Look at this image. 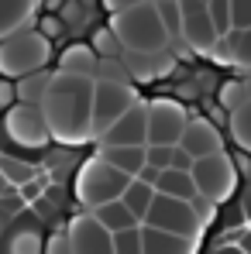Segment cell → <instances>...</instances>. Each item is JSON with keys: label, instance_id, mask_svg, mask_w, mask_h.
Here are the masks:
<instances>
[{"label": "cell", "instance_id": "obj_9", "mask_svg": "<svg viewBox=\"0 0 251 254\" xmlns=\"http://www.w3.org/2000/svg\"><path fill=\"white\" fill-rule=\"evenodd\" d=\"M179 17H182V31H179V45L193 55H210L213 45L220 42L213 24H210L207 0H182L179 3Z\"/></svg>", "mask_w": 251, "mask_h": 254}, {"label": "cell", "instance_id": "obj_26", "mask_svg": "<svg viewBox=\"0 0 251 254\" xmlns=\"http://www.w3.org/2000/svg\"><path fill=\"white\" fill-rule=\"evenodd\" d=\"M227 134H231V141H234L238 151L251 155V100L241 107V110L231 114V121H227Z\"/></svg>", "mask_w": 251, "mask_h": 254}, {"label": "cell", "instance_id": "obj_34", "mask_svg": "<svg viewBox=\"0 0 251 254\" xmlns=\"http://www.w3.org/2000/svg\"><path fill=\"white\" fill-rule=\"evenodd\" d=\"M110 248H114V254H141V227L124 230V234H114Z\"/></svg>", "mask_w": 251, "mask_h": 254}, {"label": "cell", "instance_id": "obj_18", "mask_svg": "<svg viewBox=\"0 0 251 254\" xmlns=\"http://www.w3.org/2000/svg\"><path fill=\"white\" fill-rule=\"evenodd\" d=\"M141 254H196V241L141 227Z\"/></svg>", "mask_w": 251, "mask_h": 254}, {"label": "cell", "instance_id": "obj_24", "mask_svg": "<svg viewBox=\"0 0 251 254\" xmlns=\"http://www.w3.org/2000/svg\"><path fill=\"white\" fill-rule=\"evenodd\" d=\"M48 79H52V72L42 69V72H31V76H24V79H17L14 83V100L17 103H28V107H38L45 96V89H48Z\"/></svg>", "mask_w": 251, "mask_h": 254}, {"label": "cell", "instance_id": "obj_8", "mask_svg": "<svg viewBox=\"0 0 251 254\" xmlns=\"http://www.w3.org/2000/svg\"><path fill=\"white\" fill-rule=\"evenodd\" d=\"M138 103L131 83H93V141Z\"/></svg>", "mask_w": 251, "mask_h": 254}, {"label": "cell", "instance_id": "obj_16", "mask_svg": "<svg viewBox=\"0 0 251 254\" xmlns=\"http://www.w3.org/2000/svg\"><path fill=\"white\" fill-rule=\"evenodd\" d=\"M35 10L38 3L31 0H0V42L24 28H35Z\"/></svg>", "mask_w": 251, "mask_h": 254}, {"label": "cell", "instance_id": "obj_11", "mask_svg": "<svg viewBox=\"0 0 251 254\" xmlns=\"http://www.w3.org/2000/svg\"><path fill=\"white\" fill-rule=\"evenodd\" d=\"M100 148H145L148 144V103H134L114 127L96 137Z\"/></svg>", "mask_w": 251, "mask_h": 254}, {"label": "cell", "instance_id": "obj_28", "mask_svg": "<svg viewBox=\"0 0 251 254\" xmlns=\"http://www.w3.org/2000/svg\"><path fill=\"white\" fill-rule=\"evenodd\" d=\"M76 165V151L73 148H48L45 151V175L55 182V186H62V175Z\"/></svg>", "mask_w": 251, "mask_h": 254}, {"label": "cell", "instance_id": "obj_39", "mask_svg": "<svg viewBox=\"0 0 251 254\" xmlns=\"http://www.w3.org/2000/svg\"><path fill=\"white\" fill-rule=\"evenodd\" d=\"M17 100H14V83H7V79H0V117L14 107Z\"/></svg>", "mask_w": 251, "mask_h": 254}, {"label": "cell", "instance_id": "obj_36", "mask_svg": "<svg viewBox=\"0 0 251 254\" xmlns=\"http://www.w3.org/2000/svg\"><path fill=\"white\" fill-rule=\"evenodd\" d=\"M251 28V0H231V31Z\"/></svg>", "mask_w": 251, "mask_h": 254}, {"label": "cell", "instance_id": "obj_37", "mask_svg": "<svg viewBox=\"0 0 251 254\" xmlns=\"http://www.w3.org/2000/svg\"><path fill=\"white\" fill-rule=\"evenodd\" d=\"M42 254H73L66 230H52V234L45 237V251H42Z\"/></svg>", "mask_w": 251, "mask_h": 254}, {"label": "cell", "instance_id": "obj_15", "mask_svg": "<svg viewBox=\"0 0 251 254\" xmlns=\"http://www.w3.org/2000/svg\"><path fill=\"white\" fill-rule=\"evenodd\" d=\"M121 65H124L127 79H159V76H168L175 69V55L172 52H159V55H134V52H124L121 55Z\"/></svg>", "mask_w": 251, "mask_h": 254}, {"label": "cell", "instance_id": "obj_5", "mask_svg": "<svg viewBox=\"0 0 251 254\" xmlns=\"http://www.w3.org/2000/svg\"><path fill=\"white\" fill-rule=\"evenodd\" d=\"M127 182H131L127 175L110 169L100 155H93V158L76 165V199L86 206V213H93L107 203H117L124 196Z\"/></svg>", "mask_w": 251, "mask_h": 254}, {"label": "cell", "instance_id": "obj_41", "mask_svg": "<svg viewBox=\"0 0 251 254\" xmlns=\"http://www.w3.org/2000/svg\"><path fill=\"white\" fill-rule=\"evenodd\" d=\"M7 192H14V189H10V186H7V182H3V175H0V199H3V196H7Z\"/></svg>", "mask_w": 251, "mask_h": 254}, {"label": "cell", "instance_id": "obj_38", "mask_svg": "<svg viewBox=\"0 0 251 254\" xmlns=\"http://www.w3.org/2000/svg\"><path fill=\"white\" fill-rule=\"evenodd\" d=\"M168 169L172 172H189L193 169V158L182 151V148H172V158H168Z\"/></svg>", "mask_w": 251, "mask_h": 254}, {"label": "cell", "instance_id": "obj_40", "mask_svg": "<svg viewBox=\"0 0 251 254\" xmlns=\"http://www.w3.org/2000/svg\"><path fill=\"white\" fill-rule=\"evenodd\" d=\"M159 175H162L159 169H152V165H145V169H141L138 175H134V182H145V186H152V189H155V182H159Z\"/></svg>", "mask_w": 251, "mask_h": 254}, {"label": "cell", "instance_id": "obj_14", "mask_svg": "<svg viewBox=\"0 0 251 254\" xmlns=\"http://www.w3.org/2000/svg\"><path fill=\"white\" fill-rule=\"evenodd\" d=\"M175 148H182L193 162H200V158H210V155L224 151V134L210 124L207 117H189Z\"/></svg>", "mask_w": 251, "mask_h": 254}, {"label": "cell", "instance_id": "obj_35", "mask_svg": "<svg viewBox=\"0 0 251 254\" xmlns=\"http://www.w3.org/2000/svg\"><path fill=\"white\" fill-rule=\"evenodd\" d=\"M24 210H28V206L21 203V196H17V192H7V196L0 199V241H3V230L10 227V220H14L17 213H24Z\"/></svg>", "mask_w": 251, "mask_h": 254}, {"label": "cell", "instance_id": "obj_30", "mask_svg": "<svg viewBox=\"0 0 251 254\" xmlns=\"http://www.w3.org/2000/svg\"><path fill=\"white\" fill-rule=\"evenodd\" d=\"M155 10H159V21H162V28H166V35H168V45H175L179 42V31H182L179 3H175V0H159Z\"/></svg>", "mask_w": 251, "mask_h": 254}, {"label": "cell", "instance_id": "obj_19", "mask_svg": "<svg viewBox=\"0 0 251 254\" xmlns=\"http://www.w3.org/2000/svg\"><path fill=\"white\" fill-rule=\"evenodd\" d=\"M110 169H117L121 175L134 179L138 172L145 169V148H100L96 151Z\"/></svg>", "mask_w": 251, "mask_h": 254}, {"label": "cell", "instance_id": "obj_6", "mask_svg": "<svg viewBox=\"0 0 251 254\" xmlns=\"http://www.w3.org/2000/svg\"><path fill=\"white\" fill-rule=\"evenodd\" d=\"M189 179H193V186H196V196H203V199L213 203V206L227 203V199L234 196V189H238L234 162H231L227 151H217V155H210V158L193 162Z\"/></svg>", "mask_w": 251, "mask_h": 254}, {"label": "cell", "instance_id": "obj_23", "mask_svg": "<svg viewBox=\"0 0 251 254\" xmlns=\"http://www.w3.org/2000/svg\"><path fill=\"white\" fill-rule=\"evenodd\" d=\"M38 165L35 162H24V158H10V155H0V175H3V182L17 192L21 186H28V182H35V175H38Z\"/></svg>", "mask_w": 251, "mask_h": 254}, {"label": "cell", "instance_id": "obj_21", "mask_svg": "<svg viewBox=\"0 0 251 254\" xmlns=\"http://www.w3.org/2000/svg\"><path fill=\"white\" fill-rule=\"evenodd\" d=\"M93 220L114 237V234H124V230H134V227H141L131 213H127V206L117 199V203H107V206H100V210H93Z\"/></svg>", "mask_w": 251, "mask_h": 254}, {"label": "cell", "instance_id": "obj_10", "mask_svg": "<svg viewBox=\"0 0 251 254\" xmlns=\"http://www.w3.org/2000/svg\"><path fill=\"white\" fill-rule=\"evenodd\" d=\"M189 114L175 100H152L148 103V144L159 148H175L182 130H186Z\"/></svg>", "mask_w": 251, "mask_h": 254}, {"label": "cell", "instance_id": "obj_2", "mask_svg": "<svg viewBox=\"0 0 251 254\" xmlns=\"http://www.w3.org/2000/svg\"><path fill=\"white\" fill-rule=\"evenodd\" d=\"M110 10V31L114 38L121 42L124 52H134V55H159L168 48V35L159 21V10L155 3L148 0H117L107 7Z\"/></svg>", "mask_w": 251, "mask_h": 254}, {"label": "cell", "instance_id": "obj_7", "mask_svg": "<svg viewBox=\"0 0 251 254\" xmlns=\"http://www.w3.org/2000/svg\"><path fill=\"white\" fill-rule=\"evenodd\" d=\"M141 227H152V230H162V234H172V237H186V241H200V220L193 216L189 203H179V199H168V196H159L152 199L148 206V216Z\"/></svg>", "mask_w": 251, "mask_h": 254}, {"label": "cell", "instance_id": "obj_4", "mask_svg": "<svg viewBox=\"0 0 251 254\" xmlns=\"http://www.w3.org/2000/svg\"><path fill=\"white\" fill-rule=\"evenodd\" d=\"M48 62H52V45L35 28H24L0 42V79H7V83L42 72V69H48Z\"/></svg>", "mask_w": 251, "mask_h": 254}, {"label": "cell", "instance_id": "obj_25", "mask_svg": "<svg viewBox=\"0 0 251 254\" xmlns=\"http://www.w3.org/2000/svg\"><path fill=\"white\" fill-rule=\"evenodd\" d=\"M152 199H155V189L152 186H145V182H127L124 196H121V203L127 206V213L138 220V223H145V216H148V206H152Z\"/></svg>", "mask_w": 251, "mask_h": 254}, {"label": "cell", "instance_id": "obj_29", "mask_svg": "<svg viewBox=\"0 0 251 254\" xmlns=\"http://www.w3.org/2000/svg\"><path fill=\"white\" fill-rule=\"evenodd\" d=\"M89 48H93V55H96L100 62H107V59H121V55H124V48H121V42L114 38L110 28H96L93 38H89Z\"/></svg>", "mask_w": 251, "mask_h": 254}, {"label": "cell", "instance_id": "obj_32", "mask_svg": "<svg viewBox=\"0 0 251 254\" xmlns=\"http://www.w3.org/2000/svg\"><path fill=\"white\" fill-rule=\"evenodd\" d=\"M35 31H38V35H42V38H45L48 45H55V42H66V38H69V31H66V24H62V21H59V14H52V10L38 17V24H35Z\"/></svg>", "mask_w": 251, "mask_h": 254}, {"label": "cell", "instance_id": "obj_17", "mask_svg": "<svg viewBox=\"0 0 251 254\" xmlns=\"http://www.w3.org/2000/svg\"><path fill=\"white\" fill-rule=\"evenodd\" d=\"M96 55H93V48L86 42H73L62 48V55H59V69L55 72H62V76H80V79H93V72H96Z\"/></svg>", "mask_w": 251, "mask_h": 254}, {"label": "cell", "instance_id": "obj_1", "mask_svg": "<svg viewBox=\"0 0 251 254\" xmlns=\"http://www.w3.org/2000/svg\"><path fill=\"white\" fill-rule=\"evenodd\" d=\"M38 110L52 141L66 148H80L93 141V79L52 72Z\"/></svg>", "mask_w": 251, "mask_h": 254}, {"label": "cell", "instance_id": "obj_33", "mask_svg": "<svg viewBox=\"0 0 251 254\" xmlns=\"http://www.w3.org/2000/svg\"><path fill=\"white\" fill-rule=\"evenodd\" d=\"M93 83H131L121 65V59H107V62H96V72H93Z\"/></svg>", "mask_w": 251, "mask_h": 254}, {"label": "cell", "instance_id": "obj_20", "mask_svg": "<svg viewBox=\"0 0 251 254\" xmlns=\"http://www.w3.org/2000/svg\"><path fill=\"white\" fill-rule=\"evenodd\" d=\"M155 192H159V196H168V199H179V203H189V199L196 196V186H193L189 172L166 169L159 175V182H155Z\"/></svg>", "mask_w": 251, "mask_h": 254}, {"label": "cell", "instance_id": "obj_13", "mask_svg": "<svg viewBox=\"0 0 251 254\" xmlns=\"http://www.w3.org/2000/svg\"><path fill=\"white\" fill-rule=\"evenodd\" d=\"M66 237H69L73 254H114V248H110V234L93 220V213L73 216L69 227H66Z\"/></svg>", "mask_w": 251, "mask_h": 254}, {"label": "cell", "instance_id": "obj_31", "mask_svg": "<svg viewBox=\"0 0 251 254\" xmlns=\"http://www.w3.org/2000/svg\"><path fill=\"white\" fill-rule=\"evenodd\" d=\"M207 10H210V24H213L217 38H227L231 35V0H210Z\"/></svg>", "mask_w": 251, "mask_h": 254}, {"label": "cell", "instance_id": "obj_3", "mask_svg": "<svg viewBox=\"0 0 251 254\" xmlns=\"http://www.w3.org/2000/svg\"><path fill=\"white\" fill-rule=\"evenodd\" d=\"M48 144H52V137H48V127H45L38 107L14 103L0 117V155L31 162V155H45Z\"/></svg>", "mask_w": 251, "mask_h": 254}, {"label": "cell", "instance_id": "obj_12", "mask_svg": "<svg viewBox=\"0 0 251 254\" xmlns=\"http://www.w3.org/2000/svg\"><path fill=\"white\" fill-rule=\"evenodd\" d=\"M45 251V227L31 210L17 213L10 227L3 230L0 254H42Z\"/></svg>", "mask_w": 251, "mask_h": 254}, {"label": "cell", "instance_id": "obj_27", "mask_svg": "<svg viewBox=\"0 0 251 254\" xmlns=\"http://www.w3.org/2000/svg\"><path fill=\"white\" fill-rule=\"evenodd\" d=\"M224 48H227V65L251 69V28L248 31H231L224 38Z\"/></svg>", "mask_w": 251, "mask_h": 254}, {"label": "cell", "instance_id": "obj_22", "mask_svg": "<svg viewBox=\"0 0 251 254\" xmlns=\"http://www.w3.org/2000/svg\"><path fill=\"white\" fill-rule=\"evenodd\" d=\"M52 14H59V21L66 24L69 35H80L86 24H93L96 17V3H52Z\"/></svg>", "mask_w": 251, "mask_h": 254}]
</instances>
